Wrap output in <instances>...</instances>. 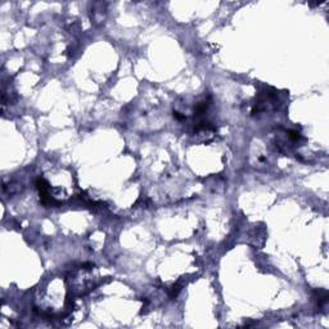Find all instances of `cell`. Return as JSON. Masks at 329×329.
<instances>
[{"label": "cell", "instance_id": "obj_1", "mask_svg": "<svg viewBox=\"0 0 329 329\" xmlns=\"http://www.w3.org/2000/svg\"><path fill=\"white\" fill-rule=\"evenodd\" d=\"M180 285L179 284H175V285H172L171 287V289H170V292H168V294H170V297L171 298H175L176 296H177V293L180 292Z\"/></svg>", "mask_w": 329, "mask_h": 329}]
</instances>
